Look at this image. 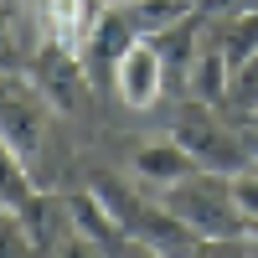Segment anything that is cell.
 Masks as SVG:
<instances>
[{
    "instance_id": "cell-1",
    "label": "cell",
    "mask_w": 258,
    "mask_h": 258,
    "mask_svg": "<svg viewBox=\"0 0 258 258\" xmlns=\"http://www.w3.org/2000/svg\"><path fill=\"white\" fill-rule=\"evenodd\" d=\"M170 140L197 160V170H212V176H243V170H253L248 145H243V124H227L222 109H212V103L186 98L176 109V119H170Z\"/></svg>"
},
{
    "instance_id": "cell-2",
    "label": "cell",
    "mask_w": 258,
    "mask_h": 258,
    "mask_svg": "<svg viewBox=\"0 0 258 258\" xmlns=\"http://www.w3.org/2000/svg\"><path fill=\"white\" fill-rule=\"evenodd\" d=\"M160 202L176 212V217L197 232L202 243H232V238H248V222H243V212L232 207L227 176L197 170V176H186L181 186L160 191Z\"/></svg>"
},
{
    "instance_id": "cell-3",
    "label": "cell",
    "mask_w": 258,
    "mask_h": 258,
    "mask_svg": "<svg viewBox=\"0 0 258 258\" xmlns=\"http://www.w3.org/2000/svg\"><path fill=\"white\" fill-rule=\"evenodd\" d=\"M52 129V103L26 73H0V140H6L21 160H36Z\"/></svg>"
},
{
    "instance_id": "cell-4",
    "label": "cell",
    "mask_w": 258,
    "mask_h": 258,
    "mask_svg": "<svg viewBox=\"0 0 258 258\" xmlns=\"http://www.w3.org/2000/svg\"><path fill=\"white\" fill-rule=\"evenodd\" d=\"M26 78L41 88L52 114H83L88 109V73H83V52H68L57 41H41L26 62Z\"/></svg>"
},
{
    "instance_id": "cell-5",
    "label": "cell",
    "mask_w": 258,
    "mask_h": 258,
    "mask_svg": "<svg viewBox=\"0 0 258 258\" xmlns=\"http://www.w3.org/2000/svg\"><path fill=\"white\" fill-rule=\"evenodd\" d=\"M114 93H119L124 109H140V114L160 103V93H165V62H160V52L150 47L145 36L114 62Z\"/></svg>"
},
{
    "instance_id": "cell-6",
    "label": "cell",
    "mask_w": 258,
    "mask_h": 258,
    "mask_svg": "<svg viewBox=\"0 0 258 258\" xmlns=\"http://www.w3.org/2000/svg\"><path fill=\"white\" fill-rule=\"evenodd\" d=\"M26 11L36 21V36L41 41H57L68 52H83L93 21H98V0H26Z\"/></svg>"
},
{
    "instance_id": "cell-7",
    "label": "cell",
    "mask_w": 258,
    "mask_h": 258,
    "mask_svg": "<svg viewBox=\"0 0 258 258\" xmlns=\"http://www.w3.org/2000/svg\"><path fill=\"white\" fill-rule=\"evenodd\" d=\"M145 41H150V47L160 52V62H165V88H186V73H191V62H197L202 41H207V16L191 11V16L176 21V26H165L160 36H145Z\"/></svg>"
},
{
    "instance_id": "cell-8",
    "label": "cell",
    "mask_w": 258,
    "mask_h": 258,
    "mask_svg": "<svg viewBox=\"0 0 258 258\" xmlns=\"http://www.w3.org/2000/svg\"><path fill=\"white\" fill-rule=\"evenodd\" d=\"M129 170H135L145 186L170 191V186H181L186 176H197V160H191L186 150L165 135V140H145V145H135V155H129Z\"/></svg>"
},
{
    "instance_id": "cell-9",
    "label": "cell",
    "mask_w": 258,
    "mask_h": 258,
    "mask_svg": "<svg viewBox=\"0 0 258 258\" xmlns=\"http://www.w3.org/2000/svg\"><path fill=\"white\" fill-rule=\"evenodd\" d=\"M207 41L222 52V62L232 73L258 52V6H243L232 16H207Z\"/></svg>"
},
{
    "instance_id": "cell-10",
    "label": "cell",
    "mask_w": 258,
    "mask_h": 258,
    "mask_svg": "<svg viewBox=\"0 0 258 258\" xmlns=\"http://www.w3.org/2000/svg\"><path fill=\"white\" fill-rule=\"evenodd\" d=\"M41 47L26 0H0V73H26L31 52Z\"/></svg>"
},
{
    "instance_id": "cell-11",
    "label": "cell",
    "mask_w": 258,
    "mask_h": 258,
    "mask_svg": "<svg viewBox=\"0 0 258 258\" xmlns=\"http://www.w3.org/2000/svg\"><path fill=\"white\" fill-rule=\"evenodd\" d=\"M16 217H21V227H26V238H31V248H36L41 258L73 232V222H68V197H52V191H36Z\"/></svg>"
},
{
    "instance_id": "cell-12",
    "label": "cell",
    "mask_w": 258,
    "mask_h": 258,
    "mask_svg": "<svg viewBox=\"0 0 258 258\" xmlns=\"http://www.w3.org/2000/svg\"><path fill=\"white\" fill-rule=\"evenodd\" d=\"M135 41H140V31H135V21L124 16V6H103L93 31H88V41H83V57H88L93 68H114Z\"/></svg>"
},
{
    "instance_id": "cell-13",
    "label": "cell",
    "mask_w": 258,
    "mask_h": 258,
    "mask_svg": "<svg viewBox=\"0 0 258 258\" xmlns=\"http://www.w3.org/2000/svg\"><path fill=\"white\" fill-rule=\"evenodd\" d=\"M68 222H73L78 238H88L93 248H103V258H114V253H119V243H124V227L109 217V207H103L88 186L68 197Z\"/></svg>"
},
{
    "instance_id": "cell-14",
    "label": "cell",
    "mask_w": 258,
    "mask_h": 258,
    "mask_svg": "<svg viewBox=\"0 0 258 258\" xmlns=\"http://www.w3.org/2000/svg\"><path fill=\"white\" fill-rule=\"evenodd\" d=\"M227 88H232V68L222 62V52L212 47V41H202V52L191 62V73H186V98L212 103V109H227Z\"/></svg>"
},
{
    "instance_id": "cell-15",
    "label": "cell",
    "mask_w": 258,
    "mask_h": 258,
    "mask_svg": "<svg viewBox=\"0 0 258 258\" xmlns=\"http://www.w3.org/2000/svg\"><path fill=\"white\" fill-rule=\"evenodd\" d=\"M36 197V181H31V165L16 155V150L0 140V207L6 212H21Z\"/></svg>"
},
{
    "instance_id": "cell-16",
    "label": "cell",
    "mask_w": 258,
    "mask_h": 258,
    "mask_svg": "<svg viewBox=\"0 0 258 258\" xmlns=\"http://www.w3.org/2000/svg\"><path fill=\"white\" fill-rule=\"evenodd\" d=\"M197 6H186V0H129L124 16L135 21V31L140 36H160L165 26H176L181 16H191Z\"/></svg>"
},
{
    "instance_id": "cell-17",
    "label": "cell",
    "mask_w": 258,
    "mask_h": 258,
    "mask_svg": "<svg viewBox=\"0 0 258 258\" xmlns=\"http://www.w3.org/2000/svg\"><path fill=\"white\" fill-rule=\"evenodd\" d=\"M227 109L238 114V119H248V114L258 109V52L243 62L238 73H232V88H227Z\"/></svg>"
},
{
    "instance_id": "cell-18",
    "label": "cell",
    "mask_w": 258,
    "mask_h": 258,
    "mask_svg": "<svg viewBox=\"0 0 258 258\" xmlns=\"http://www.w3.org/2000/svg\"><path fill=\"white\" fill-rule=\"evenodd\" d=\"M227 191H232V207L243 212L248 232H258V170H243V176H227Z\"/></svg>"
},
{
    "instance_id": "cell-19",
    "label": "cell",
    "mask_w": 258,
    "mask_h": 258,
    "mask_svg": "<svg viewBox=\"0 0 258 258\" xmlns=\"http://www.w3.org/2000/svg\"><path fill=\"white\" fill-rule=\"evenodd\" d=\"M0 258H41L26 238V227H21L16 212H0Z\"/></svg>"
},
{
    "instance_id": "cell-20",
    "label": "cell",
    "mask_w": 258,
    "mask_h": 258,
    "mask_svg": "<svg viewBox=\"0 0 258 258\" xmlns=\"http://www.w3.org/2000/svg\"><path fill=\"white\" fill-rule=\"evenodd\" d=\"M47 258H103V248H93L88 238H78V232H68V238H62Z\"/></svg>"
},
{
    "instance_id": "cell-21",
    "label": "cell",
    "mask_w": 258,
    "mask_h": 258,
    "mask_svg": "<svg viewBox=\"0 0 258 258\" xmlns=\"http://www.w3.org/2000/svg\"><path fill=\"white\" fill-rule=\"evenodd\" d=\"M197 258H248V238H232V243H202Z\"/></svg>"
},
{
    "instance_id": "cell-22",
    "label": "cell",
    "mask_w": 258,
    "mask_h": 258,
    "mask_svg": "<svg viewBox=\"0 0 258 258\" xmlns=\"http://www.w3.org/2000/svg\"><path fill=\"white\" fill-rule=\"evenodd\" d=\"M197 11L202 16H232V11H243V0H197Z\"/></svg>"
},
{
    "instance_id": "cell-23",
    "label": "cell",
    "mask_w": 258,
    "mask_h": 258,
    "mask_svg": "<svg viewBox=\"0 0 258 258\" xmlns=\"http://www.w3.org/2000/svg\"><path fill=\"white\" fill-rule=\"evenodd\" d=\"M114 258H160V253H155V248H145V243H135V238H124Z\"/></svg>"
},
{
    "instance_id": "cell-24",
    "label": "cell",
    "mask_w": 258,
    "mask_h": 258,
    "mask_svg": "<svg viewBox=\"0 0 258 258\" xmlns=\"http://www.w3.org/2000/svg\"><path fill=\"white\" fill-rule=\"evenodd\" d=\"M243 145H248V160L258 170V124H243Z\"/></svg>"
},
{
    "instance_id": "cell-25",
    "label": "cell",
    "mask_w": 258,
    "mask_h": 258,
    "mask_svg": "<svg viewBox=\"0 0 258 258\" xmlns=\"http://www.w3.org/2000/svg\"><path fill=\"white\" fill-rule=\"evenodd\" d=\"M243 124H258V109H253V114H248V119H243Z\"/></svg>"
},
{
    "instance_id": "cell-26",
    "label": "cell",
    "mask_w": 258,
    "mask_h": 258,
    "mask_svg": "<svg viewBox=\"0 0 258 258\" xmlns=\"http://www.w3.org/2000/svg\"><path fill=\"white\" fill-rule=\"evenodd\" d=\"M109 6H129V0H109Z\"/></svg>"
},
{
    "instance_id": "cell-27",
    "label": "cell",
    "mask_w": 258,
    "mask_h": 258,
    "mask_svg": "<svg viewBox=\"0 0 258 258\" xmlns=\"http://www.w3.org/2000/svg\"><path fill=\"white\" fill-rule=\"evenodd\" d=\"M186 6H197V0H186Z\"/></svg>"
},
{
    "instance_id": "cell-28",
    "label": "cell",
    "mask_w": 258,
    "mask_h": 258,
    "mask_svg": "<svg viewBox=\"0 0 258 258\" xmlns=\"http://www.w3.org/2000/svg\"><path fill=\"white\" fill-rule=\"evenodd\" d=\"M0 212H6V207H0Z\"/></svg>"
},
{
    "instance_id": "cell-29",
    "label": "cell",
    "mask_w": 258,
    "mask_h": 258,
    "mask_svg": "<svg viewBox=\"0 0 258 258\" xmlns=\"http://www.w3.org/2000/svg\"><path fill=\"white\" fill-rule=\"evenodd\" d=\"M248 258H253V253H248Z\"/></svg>"
}]
</instances>
